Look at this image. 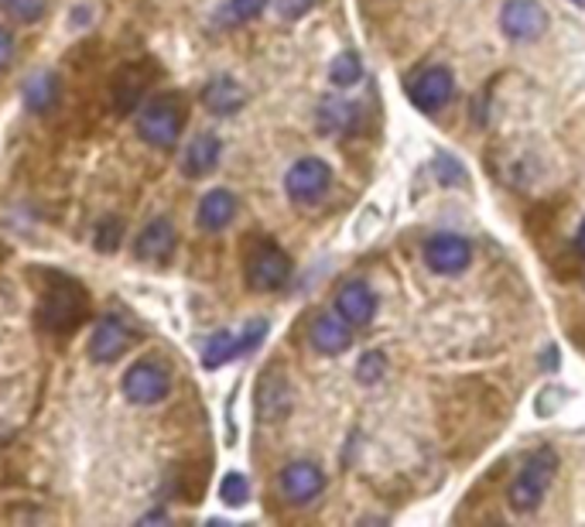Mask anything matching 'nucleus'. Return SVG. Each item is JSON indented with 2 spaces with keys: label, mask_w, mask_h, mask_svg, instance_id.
I'll return each instance as SVG.
<instances>
[{
  "label": "nucleus",
  "mask_w": 585,
  "mask_h": 527,
  "mask_svg": "<svg viewBox=\"0 0 585 527\" xmlns=\"http://www.w3.org/2000/svg\"><path fill=\"white\" fill-rule=\"evenodd\" d=\"M500 28L510 42H534L547 31V11L538 0H507L500 11Z\"/></svg>",
  "instance_id": "obj_6"
},
{
  "label": "nucleus",
  "mask_w": 585,
  "mask_h": 527,
  "mask_svg": "<svg viewBox=\"0 0 585 527\" xmlns=\"http://www.w3.org/2000/svg\"><path fill=\"white\" fill-rule=\"evenodd\" d=\"M233 217H236V196L230 189H213L202 196V202H199V226L202 230L216 233V230L230 226Z\"/></svg>",
  "instance_id": "obj_16"
},
{
  "label": "nucleus",
  "mask_w": 585,
  "mask_h": 527,
  "mask_svg": "<svg viewBox=\"0 0 585 527\" xmlns=\"http://www.w3.org/2000/svg\"><path fill=\"white\" fill-rule=\"evenodd\" d=\"M326 489V473L308 463V460H298V463H288L281 470V494L291 500V504H308L316 500Z\"/></svg>",
  "instance_id": "obj_10"
},
{
  "label": "nucleus",
  "mask_w": 585,
  "mask_h": 527,
  "mask_svg": "<svg viewBox=\"0 0 585 527\" xmlns=\"http://www.w3.org/2000/svg\"><path fill=\"white\" fill-rule=\"evenodd\" d=\"M185 127V114L179 107V99H155L137 114V134H141L151 148H176Z\"/></svg>",
  "instance_id": "obj_3"
},
{
  "label": "nucleus",
  "mask_w": 585,
  "mask_h": 527,
  "mask_svg": "<svg viewBox=\"0 0 585 527\" xmlns=\"http://www.w3.org/2000/svg\"><path fill=\"white\" fill-rule=\"evenodd\" d=\"M336 312L350 326H366L376 315V295L370 292V285H363V281H347V285L336 292Z\"/></svg>",
  "instance_id": "obj_12"
},
{
  "label": "nucleus",
  "mask_w": 585,
  "mask_h": 527,
  "mask_svg": "<svg viewBox=\"0 0 585 527\" xmlns=\"http://www.w3.org/2000/svg\"><path fill=\"white\" fill-rule=\"evenodd\" d=\"M332 186V168L322 158H301L285 175V189L295 202H316Z\"/></svg>",
  "instance_id": "obj_7"
},
{
  "label": "nucleus",
  "mask_w": 585,
  "mask_h": 527,
  "mask_svg": "<svg viewBox=\"0 0 585 527\" xmlns=\"http://www.w3.org/2000/svg\"><path fill=\"white\" fill-rule=\"evenodd\" d=\"M575 251L585 257V223H582V226H578V233H575Z\"/></svg>",
  "instance_id": "obj_31"
},
{
  "label": "nucleus",
  "mask_w": 585,
  "mask_h": 527,
  "mask_svg": "<svg viewBox=\"0 0 585 527\" xmlns=\"http://www.w3.org/2000/svg\"><path fill=\"white\" fill-rule=\"evenodd\" d=\"M555 473H559V455L552 449H538L531 460L524 463V470L518 473V479H513V486H510V507L521 510V514L534 510L544 500Z\"/></svg>",
  "instance_id": "obj_1"
},
{
  "label": "nucleus",
  "mask_w": 585,
  "mask_h": 527,
  "mask_svg": "<svg viewBox=\"0 0 585 527\" xmlns=\"http://www.w3.org/2000/svg\"><path fill=\"white\" fill-rule=\"evenodd\" d=\"M308 339H312V346L322 357H339L350 349L353 333H350V323L336 312V315H319V319L312 323V329H308Z\"/></svg>",
  "instance_id": "obj_13"
},
{
  "label": "nucleus",
  "mask_w": 585,
  "mask_h": 527,
  "mask_svg": "<svg viewBox=\"0 0 585 527\" xmlns=\"http://www.w3.org/2000/svg\"><path fill=\"white\" fill-rule=\"evenodd\" d=\"M155 520H168V514H148L145 524H155Z\"/></svg>",
  "instance_id": "obj_32"
},
{
  "label": "nucleus",
  "mask_w": 585,
  "mask_h": 527,
  "mask_svg": "<svg viewBox=\"0 0 585 527\" xmlns=\"http://www.w3.org/2000/svg\"><path fill=\"white\" fill-rule=\"evenodd\" d=\"M14 55V34L8 28H0V68H4Z\"/></svg>",
  "instance_id": "obj_30"
},
{
  "label": "nucleus",
  "mask_w": 585,
  "mask_h": 527,
  "mask_svg": "<svg viewBox=\"0 0 585 527\" xmlns=\"http://www.w3.org/2000/svg\"><path fill=\"white\" fill-rule=\"evenodd\" d=\"M572 4H575V8H582V11H585V0H572Z\"/></svg>",
  "instance_id": "obj_33"
},
{
  "label": "nucleus",
  "mask_w": 585,
  "mask_h": 527,
  "mask_svg": "<svg viewBox=\"0 0 585 527\" xmlns=\"http://www.w3.org/2000/svg\"><path fill=\"white\" fill-rule=\"evenodd\" d=\"M223 158V140L216 134H199L192 145L185 148V175H192V179H202V175H210Z\"/></svg>",
  "instance_id": "obj_17"
},
{
  "label": "nucleus",
  "mask_w": 585,
  "mask_h": 527,
  "mask_svg": "<svg viewBox=\"0 0 585 527\" xmlns=\"http://www.w3.org/2000/svg\"><path fill=\"white\" fill-rule=\"evenodd\" d=\"M202 103H205V107H210L213 114L230 117V114H236V110L247 103V93H244V86H240L233 76H216V80L205 83Z\"/></svg>",
  "instance_id": "obj_15"
},
{
  "label": "nucleus",
  "mask_w": 585,
  "mask_h": 527,
  "mask_svg": "<svg viewBox=\"0 0 585 527\" xmlns=\"http://www.w3.org/2000/svg\"><path fill=\"white\" fill-rule=\"evenodd\" d=\"M0 8H4L21 24H34L39 18H45L49 0H0Z\"/></svg>",
  "instance_id": "obj_24"
},
{
  "label": "nucleus",
  "mask_w": 585,
  "mask_h": 527,
  "mask_svg": "<svg viewBox=\"0 0 585 527\" xmlns=\"http://www.w3.org/2000/svg\"><path fill=\"white\" fill-rule=\"evenodd\" d=\"M145 86H148V80H145L141 73H137V65L124 68V73H120V80H117V89H114L117 110H120V114H130V110L137 107V99H141Z\"/></svg>",
  "instance_id": "obj_20"
},
{
  "label": "nucleus",
  "mask_w": 585,
  "mask_h": 527,
  "mask_svg": "<svg viewBox=\"0 0 585 527\" xmlns=\"http://www.w3.org/2000/svg\"><path fill=\"white\" fill-rule=\"evenodd\" d=\"M120 388H124V398L134 401V404H158L168 398V388H171V380L164 373L161 363L155 360H141V363H134L124 380H120Z\"/></svg>",
  "instance_id": "obj_5"
},
{
  "label": "nucleus",
  "mask_w": 585,
  "mask_h": 527,
  "mask_svg": "<svg viewBox=\"0 0 585 527\" xmlns=\"http://www.w3.org/2000/svg\"><path fill=\"white\" fill-rule=\"evenodd\" d=\"M171 251H176V226H171V220H164V217L151 220L134 243V254L141 261H164Z\"/></svg>",
  "instance_id": "obj_14"
},
{
  "label": "nucleus",
  "mask_w": 585,
  "mask_h": 527,
  "mask_svg": "<svg viewBox=\"0 0 585 527\" xmlns=\"http://www.w3.org/2000/svg\"><path fill=\"white\" fill-rule=\"evenodd\" d=\"M220 500L226 507H240V504H247L251 500V483L244 473H226L220 479Z\"/></svg>",
  "instance_id": "obj_23"
},
{
  "label": "nucleus",
  "mask_w": 585,
  "mask_h": 527,
  "mask_svg": "<svg viewBox=\"0 0 585 527\" xmlns=\"http://www.w3.org/2000/svg\"><path fill=\"white\" fill-rule=\"evenodd\" d=\"M453 93H456V83H453V76L445 73V68H438V65H432V68H422L418 76H411V83H407V96H411V103H415L418 110H425V114H438L445 103L453 99Z\"/></svg>",
  "instance_id": "obj_8"
},
{
  "label": "nucleus",
  "mask_w": 585,
  "mask_h": 527,
  "mask_svg": "<svg viewBox=\"0 0 585 527\" xmlns=\"http://www.w3.org/2000/svg\"><path fill=\"white\" fill-rule=\"evenodd\" d=\"M425 261L438 274H462L472 261V247L456 233H438L425 243Z\"/></svg>",
  "instance_id": "obj_9"
},
{
  "label": "nucleus",
  "mask_w": 585,
  "mask_h": 527,
  "mask_svg": "<svg viewBox=\"0 0 585 527\" xmlns=\"http://www.w3.org/2000/svg\"><path fill=\"white\" fill-rule=\"evenodd\" d=\"M86 319V292L73 281H55V288L39 305V323L49 333H68Z\"/></svg>",
  "instance_id": "obj_2"
},
{
  "label": "nucleus",
  "mask_w": 585,
  "mask_h": 527,
  "mask_svg": "<svg viewBox=\"0 0 585 527\" xmlns=\"http://www.w3.org/2000/svg\"><path fill=\"white\" fill-rule=\"evenodd\" d=\"M55 99H59V80L52 73H39L34 80H28L24 86V107L31 114H45L55 107Z\"/></svg>",
  "instance_id": "obj_18"
},
{
  "label": "nucleus",
  "mask_w": 585,
  "mask_h": 527,
  "mask_svg": "<svg viewBox=\"0 0 585 527\" xmlns=\"http://www.w3.org/2000/svg\"><path fill=\"white\" fill-rule=\"evenodd\" d=\"M381 373H384V354H366V357L360 360V367H357V377H360L363 383L381 380Z\"/></svg>",
  "instance_id": "obj_27"
},
{
  "label": "nucleus",
  "mask_w": 585,
  "mask_h": 527,
  "mask_svg": "<svg viewBox=\"0 0 585 527\" xmlns=\"http://www.w3.org/2000/svg\"><path fill=\"white\" fill-rule=\"evenodd\" d=\"M274 4H278L281 18H288V21H298V18H305L308 11H312V4H316V0H274Z\"/></svg>",
  "instance_id": "obj_29"
},
{
  "label": "nucleus",
  "mask_w": 585,
  "mask_h": 527,
  "mask_svg": "<svg viewBox=\"0 0 585 527\" xmlns=\"http://www.w3.org/2000/svg\"><path fill=\"white\" fill-rule=\"evenodd\" d=\"M120 236H124V226L117 223V220H107L99 226V233H96V251H117L120 247Z\"/></svg>",
  "instance_id": "obj_26"
},
{
  "label": "nucleus",
  "mask_w": 585,
  "mask_h": 527,
  "mask_svg": "<svg viewBox=\"0 0 585 527\" xmlns=\"http://www.w3.org/2000/svg\"><path fill=\"white\" fill-rule=\"evenodd\" d=\"M267 8V0H230V14L236 21H254Z\"/></svg>",
  "instance_id": "obj_28"
},
{
  "label": "nucleus",
  "mask_w": 585,
  "mask_h": 527,
  "mask_svg": "<svg viewBox=\"0 0 585 527\" xmlns=\"http://www.w3.org/2000/svg\"><path fill=\"white\" fill-rule=\"evenodd\" d=\"M127 346H130V329L110 315V319H103L89 336V360L93 363H114L127 354Z\"/></svg>",
  "instance_id": "obj_11"
},
{
  "label": "nucleus",
  "mask_w": 585,
  "mask_h": 527,
  "mask_svg": "<svg viewBox=\"0 0 585 527\" xmlns=\"http://www.w3.org/2000/svg\"><path fill=\"white\" fill-rule=\"evenodd\" d=\"M236 357V336L233 333H216L210 342H205V349H202V363L210 367V370H216V367H223V363H230Z\"/></svg>",
  "instance_id": "obj_21"
},
{
  "label": "nucleus",
  "mask_w": 585,
  "mask_h": 527,
  "mask_svg": "<svg viewBox=\"0 0 585 527\" xmlns=\"http://www.w3.org/2000/svg\"><path fill=\"white\" fill-rule=\"evenodd\" d=\"M291 277V257L278 247V243L260 240L247 257V285L254 292H278Z\"/></svg>",
  "instance_id": "obj_4"
},
{
  "label": "nucleus",
  "mask_w": 585,
  "mask_h": 527,
  "mask_svg": "<svg viewBox=\"0 0 585 527\" xmlns=\"http://www.w3.org/2000/svg\"><path fill=\"white\" fill-rule=\"evenodd\" d=\"M353 120H357V107H353V103L339 99V96L322 99V107H319V127H322L326 134H339V130H347Z\"/></svg>",
  "instance_id": "obj_19"
},
{
  "label": "nucleus",
  "mask_w": 585,
  "mask_h": 527,
  "mask_svg": "<svg viewBox=\"0 0 585 527\" xmlns=\"http://www.w3.org/2000/svg\"><path fill=\"white\" fill-rule=\"evenodd\" d=\"M360 76H363V62L357 52H342L329 68V80L336 86H353V83H360Z\"/></svg>",
  "instance_id": "obj_22"
},
{
  "label": "nucleus",
  "mask_w": 585,
  "mask_h": 527,
  "mask_svg": "<svg viewBox=\"0 0 585 527\" xmlns=\"http://www.w3.org/2000/svg\"><path fill=\"white\" fill-rule=\"evenodd\" d=\"M264 336H267V323H264V319H251V323L244 326V333L236 336V357L254 354V349L264 342Z\"/></svg>",
  "instance_id": "obj_25"
}]
</instances>
